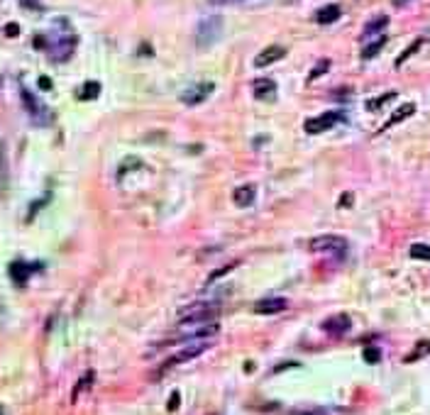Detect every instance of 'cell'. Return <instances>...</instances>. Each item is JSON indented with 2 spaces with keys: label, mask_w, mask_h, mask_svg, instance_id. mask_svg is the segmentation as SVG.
<instances>
[{
  "label": "cell",
  "mask_w": 430,
  "mask_h": 415,
  "mask_svg": "<svg viewBox=\"0 0 430 415\" xmlns=\"http://www.w3.org/2000/svg\"><path fill=\"white\" fill-rule=\"evenodd\" d=\"M5 34H7V37H17V34H20V27H17L15 22H10V25L5 27Z\"/></svg>",
  "instance_id": "4dcf8cb0"
},
{
  "label": "cell",
  "mask_w": 430,
  "mask_h": 415,
  "mask_svg": "<svg viewBox=\"0 0 430 415\" xmlns=\"http://www.w3.org/2000/svg\"><path fill=\"white\" fill-rule=\"evenodd\" d=\"M252 93L257 100H274L276 98V83L272 78H257L252 83Z\"/></svg>",
  "instance_id": "9c48e42d"
},
{
  "label": "cell",
  "mask_w": 430,
  "mask_h": 415,
  "mask_svg": "<svg viewBox=\"0 0 430 415\" xmlns=\"http://www.w3.org/2000/svg\"><path fill=\"white\" fill-rule=\"evenodd\" d=\"M98 93H100V83L88 81V83H83V88L78 90V98H81V100H93V98H98Z\"/></svg>",
  "instance_id": "d6986e66"
},
{
  "label": "cell",
  "mask_w": 430,
  "mask_h": 415,
  "mask_svg": "<svg viewBox=\"0 0 430 415\" xmlns=\"http://www.w3.org/2000/svg\"><path fill=\"white\" fill-rule=\"evenodd\" d=\"M350 206H352V193L340 196V208H350Z\"/></svg>",
  "instance_id": "1f68e13d"
},
{
  "label": "cell",
  "mask_w": 430,
  "mask_h": 415,
  "mask_svg": "<svg viewBox=\"0 0 430 415\" xmlns=\"http://www.w3.org/2000/svg\"><path fill=\"white\" fill-rule=\"evenodd\" d=\"M179 403H181V396H179V391H174V393H171V401L166 403V411H169V413L179 411Z\"/></svg>",
  "instance_id": "f1b7e54d"
},
{
  "label": "cell",
  "mask_w": 430,
  "mask_h": 415,
  "mask_svg": "<svg viewBox=\"0 0 430 415\" xmlns=\"http://www.w3.org/2000/svg\"><path fill=\"white\" fill-rule=\"evenodd\" d=\"M350 327H352V320H350V315H345V313L333 315V318H328V320L323 323V330H325L328 335H335V337L345 335Z\"/></svg>",
  "instance_id": "ba28073f"
},
{
  "label": "cell",
  "mask_w": 430,
  "mask_h": 415,
  "mask_svg": "<svg viewBox=\"0 0 430 415\" xmlns=\"http://www.w3.org/2000/svg\"><path fill=\"white\" fill-rule=\"evenodd\" d=\"M240 267V262H230V264H225V267H220V269H215L213 274L208 276V283H213V281H217L220 276H225V274H230L232 269H237Z\"/></svg>",
  "instance_id": "d4e9b609"
},
{
  "label": "cell",
  "mask_w": 430,
  "mask_h": 415,
  "mask_svg": "<svg viewBox=\"0 0 430 415\" xmlns=\"http://www.w3.org/2000/svg\"><path fill=\"white\" fill-rule=\"evenodd\" d=\"M222 34V17L220 15H208L198 22L196 27V47L198 49H208Z\"/></svg>",
  "instance_id": "6da1fadb"
},
{
  "label": "cell",
  "mask_w": 430,
  "mask_h": 415,
  "mask_svg": "<svg viewBox=\"0 0 430 415\" xmlns=\"http://www.w3.org/2000/svg\"><path fill=\"white\" fill-rule=\"evenodd\" d=\"M286 310V298H262L254 303V313L257 315H274Z\"/></svg>",
  "instance_id": "30bf717a"
},
{
  "label": "cell",
  "mask_w": 430,
  "mask_h": 415,
  "mask_svg": "<svg viewBox=\"0 0 430 415\" xmlns=\"http://www.w3.org/2000/svg\"><path fill=\"white\" fill-rule=\"evenodd\" d=\"M22 100L27 103V110H30V115H34V120H39V113H44V108L27 93V90H22Z\"/></svg>",
  "instance_id": "7402d4cb"
},
{
  "label": "cell",
  "mask_w": 430,
  "mask_h": 415,
  "mask_svg": "<svg viewBox=\"0 0 430 415\" xmlns=\"http://www.w3.org/2000/svg\"><path fill=\"white\" fill-rule=\"evenodd\" d=\"M217 313H220V303H206V300H201V303H193V305L184 308L179 313V320H181V325H196V323L215 320Z\"/></svg>",
  "instance_id": "7a4b0ae2"
},
{
  "label": "cell",
  "mask_w": 430,
  "mask_h": 415,
  "mask_svg": "<svg viewBox=\"0 0 430 415\" xmlns=\"http://www.w3.org/2000/svg\"><path fill=\"white\" fill-rule=\"evenodd\" d=\"M25 7H32V10H39V0H20Z\"/></svg>",
  "instance_id": "836d02e7"
},
{
  "label": "cell",
  "mask_w": 430,
  "mask_h": 415,
  "mask_svg": "<svg viewBox=\"0 0 430 415\" xmlns=\"http://www.w3.org/2000/svg\"><path fill=\"white\" fill-rule=\"evenodd\" d=\"M384 44H386V37L381 34V37H376L371 44H367L364 49H362V59H374L381 49H384Z\"/></svg>",
  "instance_id": "e0dca14e"
},
{
  "label": "cell",
  "mask_w": 430,
  "mask_h": 415,
  "mask_svg": "<svg viewBox=\"0 0 430 415\" xmlns=\"http://www.w3.org/2000/svg\"><path fill=\"white\" fill-rule=\"evenodd\" d=\"M328 69H330V59H320V61L313 66V71L308 73V81H315L318 76H323V73H325Z\"/></svg>",
  "instance_id": "484cf974"
},
{
  "label": "cell",
  "mask_w": 430,
  "mask_h": 415,
  "mask_svg": "<svg viewBox=\"0 0 430 415\" xmlns=\"http://www.w3.org/2000/svg\"><path fill=\"white\" fill-rule=\"evenodd\" d=\"M254 198H257V188H254L252 183L237 186V188H235V193H232V201H235V206H240V208L252 206V203H254Z\"/></svg>",
  "instance_id": "8fae6325"
},
{
  "label": "cell",
  "mask_w": 430,
  "mask_h": 415,
  "mask_svg": "<svg viewBox=\"0 0 430 415\" xmlns=\"http://www.w3.org/2000/svg\"><path fill=\"white\" fill-rule=\"evenodd\" d=\"M362 356H364L367 364H376V361L381 359V352H379L376 347H364V354H362Z\"/></svg>",
  "instance_id": "4316f807"
},
{
  "label": "cell",
  "mask_w": 430,
  "mask_h": 415,
  "mask_svg": "<svg viewBox=\"0 0 430 415\" xmlns=\"http://www.w3.org/2000/svg\"><path fill=\"white\" fill-rule=\"evenodd\" d=\"M284 57H286V49L279 47V44H274V47L262 49V52L254 57V66H257V69H264V66H272L274 61H279V59H284Z\"/></svg>",
  "instance_id": "52a82bcc"
},
{
  "label": "cell",
  "mask_w": 430,
  "mask_h": 415,
  "mask_svg": "<svg viewBox=\"0 0 430 415\" xmlns=\"http://www.w3.org/2000/svg\"><path fill=\"white\" fill-rule=\"evenodd\" d=\"M411 257L413 259H421V262H430V247L428 244H421V242L413 244L411 247Z\"/></svg>",
  "instance_id": "cb8c5ba5"
},
{
  "label": "cell",
  "mask_w": 430,
  "mask_h": 415,
  "mask_svg": "<svg viewBox=\"0 0 430 415\" xmlns=\"http://www.w3.org/2000/svg\"><path fill=\"white\" fill-rule=\"evenodd\" d=\"M93 376H95L93 371H86V374H83V379H81V381L76 384V388H73L71 401H76V398H78V393H83V391H86V388H88V386L93 384Z\"/></svg>",
  "instance_id": "603a6c76"
},
{
  "label": "cell",
  "mask_w": 430,
  "mask_h": 415,
  "mask_svg": "<svg viewBox=\"0 0 430 415\" xmlns=\"http://www.w3.org/2000/svg\"><path fill=\"white\" fill-rule=\"evenodd\" d=\"M386 25H389V17H386V15H376L374 20H369V22L364 25V30H362V39H369V37L379 34Z\"/></svg>",
  "instance_id": "5bb4252c"
},
{
  "label": "cell",
  "mask_w": 430,
  "mask_h": 415,
  "mask_svg": "<svg viewBox=\"0 0 430 415\" xmlns=\"http://www.w3.org/2000/svg\"><path fill=\"white\" fill-rule=\"evenodd\" d=\"M340 15H342L340 5H325V7H320L315 12V22L318 25H333V22L340 20Z\"/></svg>",
  "instance_id": "7c38bea8"
},
{
  "label": "cell",
  "mask_w": 430,
  "mask_h": 415,
  "mask_svg": "<svg viewBox=\"0 0 430 415\" xmlns=\"http://www.w3.org/2000/svg\"><path fill=\"white\" fill-rule=\"evenodd\" d=\"M345 115L340 113V110H330V113H323V115H318V118H310V120H306V132L308 135H320V132H325V130H330L333 125H338L340 120H342Z\"/></svg>",
  "instance_id": "277c9868"
},
{
  "label": "cell",
  "mask_w": 430,
  "mask_h": 415,
  "mask_svg": "<svg viewBox=\"0 0 430 415\" xmlns=\"http://www.w3.org/2000/svg\"><path fill=\"white\" fill-rule=\"evenodd\" d=\"M30 274H32V267L27 262H12L10 264V276H12L15 283H25L30 278Z\"/></svg>",
  "instance_id": "9a60e30c"
},
{
  "label": "cell",
  "mask_w": 430,
  "mask_h": 415,
  "mask_svg": "<svg viewBox=\"0 0 430 415\" xmlns=\"http://www.w3.org/2000/svg\"><path fill=\"white\" fill-rule=\"evenodd\" d=\"M39 88H42V90H49V88H52V81H49L47 76H42V78H39Z\"/></svg>",
  "instance_id": "d6a6232c"
},
{
  "label": "cell",
  "mask_w": 430,
  "mask_h": 415,
  "mask_svg": "<svg viewBox=\"0 0 430 415\" xmlns=\"http://www.w3.org/2000/svg\"><path fill=\"white\" fill-rule=\"evenodd\" d=\"M0 86H2V76H0Z\"/></svg>",
  "instance_id": "8d00e7d4"
},
{
  "label": "cell",
  "mask_w": 430,
  "mask_h": 415,
  "mask_svg": "<svg viewBox=\"0 0 430 415\" xmlns=\"http://www.w3.org/2000/svg\"><path fill=\"white\" fill-rule=\"evenodd\" d=\"M140 166H142L140 159H135V156H132V159H125V161H123V169H120V176H123L127 169H140Z\"/></svg>",
  "instance_id": "83f0119b"
},
{
  "label": "cell",
  "mask_w": 430,
  "mask_h": 415,
  "mask_svg": "<svg viewBox=\"0 0 430 415\" xmlns=\"http://www.w3.org/2000/svg\"><path fill=\"white\" fill-rule=\"evenodd\" d=\"M213 90H215V86L211 81H208V83H196V86H188V88L179 95V100H181L184 105H201Z\"/></svg>",
  "instance_id": "8992f818"
},
{
  "label": "cell",
  "mask_w": 430,
  "mask_h": 415,
  "mask_svg": "<svg viewBox=\"0 0 430 415\" xmlns=\"http://www.w3.org/2000/svg\"><path fill=\"white\" fill-rule=\"evenodd\" d=\"M286 2H296V0H286Z\"/></svg>",
  "instance_id": "74e56055"
},
{
  "label": "cell",
  "mask_w": 430,
  "mask_h": 415,
  "mask_svg": "<svg viewBox=\"0 0 430 415\" xmlns=\"http://www.w3.org/2000/svg\"><path fill=\"white\" fill-rule=\"evenodd\" d=\"M423 44H426V39H423V37H421V39H416V42H413V44H411V47H408V49H406V52H403V54L396 59V66H403V64H406V61H408V59H411V57H413V54H416V52L423 47Z\"/></svg>",
  "instance_id": "44dd1931"
},
{
  "label": "cell",
  "mask_w": 430,
  "mask_h": 415,
  "mask_svg": "<svg viewBox=\"0 0 430 415\" xmlns=\"http://www.w3.org/2000/svg\"><path fill=\"white\" fill-rule=\"evenodd\" d=\"M308 249L315 254H333V257L342 259L347 254V242H345V237H338V235H323V237H313L308 242Z\"/></svg>",
  "instance_id": "3957f363"
},
{
  "label": "cell",
  "mask_w": 430,
  "mask_h": 415,
  "mask_svg": "<svg viewBox=\"0 0 430 415\" xmlns=\"http://www.w3.org/2000/svg\"><path fill=\"white\" fill-rule=\"evenodd\" d=\"M426 354H430V340H421L418 345L413 347V352H411V354H408L403 361H406V364H411V361H418V359H423Z\"/></svg>",
  "instance_id": "ac0fdd59"
},
{
  "label": "cell",
  "mask_w": 430,
  "mask_h": 415,
  "mask_svg": "<svg viewBox=\"0 0 430 415\" xmlns=\"http://www.w3.org/2000/svg\"><path fill=\"white\" fill-rule=\"evenodd\" d=\"M211 347V342L208 340H201V342H193V345H188V347H184L179 354H174L161 369H159V374L161 371H166V369H171V366H176V364H184V361H188V359H196L198 354H203L206 349Z\"/></svg>",
  "instance_id": "5b68a950"
},
{
  "label": "cell",
  "mask_w": 430,
  "mask_h": 415,
  "mask_svg": "<svg viewBox=\"0 0 430 415\" xmlns=\"http://www.w3.org/2000/svg\"><path fill=\"white\" fill-rule=\"evenodd\" d=\"M73 54V39H64L57 47H52V59L54 61H66Z\"/></svg>",
  "instance_id": "2e32d148"
},
{
  "label": "cell",
  "mask_w": 430,
  "mask_h": 415,
  "mask_svg": "<svg viewBox=\"0 0 430 415\" xmlns=\"http://www.w3.org/2000/svg\"><path fill=\"white\" fill-rule=\"evenodd\" d=\"M396 98V90H389V93H384V95H379V98H371L369 103H367V110H379V108H384L389 100H394Z\"/></svg>",
  "instance_id": "ffe728a7"
},
{
  "label": "cell",
  "mask_w": 430,
  "mask_h": 415,
  "mask_svg": "<svg viewBox=\"0 0 430 415\" xmlns=\"http://www.w3.org/2000/svg\"><path fill=\"white\" fill-rule=\"evenodd\" d=\"M408 2H413V0H394V5H399V7L401 5H408Z\"/></svg>",
  "instance_id": "e575fe53"
},
{
  "label": "cell",
  "mask_w": 430,
  "mask_h": 415,
  "mask_svg": "<svg viewBox=\"0 0 430 415\" xmlns=\"http://www.w3.org/2000/svg\"><path fill=\"white\" fill-rule=\"evenodd\" d=\"M240 2H247V0H208V5H215V7H227V5H240Z\"/></svg>",
  "instance_id": "f546056e"
},
{
  "label": "cell",
  "mask_w": 430,
  "mask_h": 415,
  "mask_svg": "<svg viewBox=\"0 0 430 415\" xmlns=\"http://www.w3.org/2000/svg\"><path fill=\"white\" fill-rule=\"evenodd\" d=\"M416 113V105L413 103H406V105H401V108H396L394 110V115L386 120V125H384V130H389V127H394V125H399V122H403V120H408L411 115Z\"/></svg>",
  "instance_id": "4fadbf2b"
},
{
  "label": "cell",
  "mask_w": 430,
  "mask_h": 415,
  "mask_svg": "<svg viewBox=\"0 0 430 415\" xmlns=\"http://www.w3.org/2000/svg\"><path fill=\"white\" fill-rule=\"evenodd\" d=\"M0 415H5V408H2V406H0Z\"/></svg>",
  "instance_id": "d590c367"
}]
</instances>
